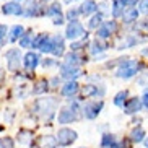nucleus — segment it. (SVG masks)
<instances>
[{
	"label": "nucleus",
	"instance_id": "f257e3e1",
	"mask_svg": "<svg viewBox=\"0 0 148 148\" xmlns=\"http://www.w3.org/2000/svg\"><path fill=\"white\" fill-rule=\"evenodd\" d=\"M143 69V65L140 64V62H135V60H125L122 62L121 67L117 69V72H116V75H117L119 78H132V77H135V75L138 73L140 70Z\"/></svg>",
	"mask_w": 148,
	"mask_h": 148
},
{
	"label": "nucleus",
	"instance_id": "f03ea898",
	"mask_svg": "<svg viewBox=\"0 0 148 148\" xmlns=\"http://www.w3.org/2000/svg\"><path fill=\"white\" fill-rule=\"evenodd\" d=\"M77 138H78V134L75 130H72L69 127H62V129H59V132H57L56 142H57V145H60V147H70Z\"/></svg>",
	"mask_w": 148,
	"mask_h": 148
},
{
	"label": "nucleus",
	"instance_id": "7ed1b4c3",
	"mask_svg": "<svg viewBox=\"0 0 148 148\" xmlns=\"http://www.w3.org/2000/svg\"><path fill=\"white\" fill-rule=\"evenodd\" d=\"M78 119V111H77V106H70V108H62L59 111V116H57V121L59 124H72L73 121Z\"/></svg>",
	"mask_w": 148,
	"mask_h": 148
},
{
	"label": "nucleus",
	"instance_id": "20e7f679",
	"mask_svg": "<svg viewBox=\"0 0 148 148\" xmlns=\"http://www.w3.org/2000/svg\"><path fill=\"white\" fill-rule=\"evenodd\" d=\"M5 59H7V69L10 72H16L20 69V60H21V54L18 49H8L5 52Z\"/></svg>",
	"mask_w": 148,
	"mask_h": 148
},
{
	"label": "nucleus",
	"instance_id": "39448f33",
	"mask_svg": "<svg viewBox=\"0 0 148 148\" xmlns=\"http://www.w3.org/2000/svg\"><path fill=\"white\" fill-rule=\"evenodd\" d=\"M82 36H86V33H85V28H83L77 20L72 21L69 26H67V31H65V38L67 39L75 41V39H78V38H82Z\"/></svg>",
	"mask_w": 148,
	"mask_h": 148
},
{
	"label": "nucleus",
	"instance_id": "423d86ee",
	"mask_svg": "<svg viewBox=\"0 0 148 148\" xmlns=\"http://www.w3.org/2000/svg\"><path fill=\"white\" fill-rule=\"evenodd\" d=\"M104 103L103 101H91V103H86L85 108H83V114L86 119H96L99 116L101 109H103Z\"/></svg>",
	"mask_w": 148,
	"mask_h": 148
},
{
	"label": "nucleus",
	"instance_id": "0eeeda50",
	"mask_svg": "<svg viewBox=\"0 0 148 148\" xmlns=\"http://www.w3.org/2000/svg\"><path fill=\"white\" fill-rule=\"evenodd\" d=\"M142 106L143 104H142L140 98H130V99H127L125 103H124L122 109H124V112L125 114H137V112H140Z\"/></svg>",
	"mask_w": 148,
	"mask_h": 148
},
{
	"label": "nucleus",
	"instance_id": "6e6552de",
	"mask_svg": "<svg viewBox=\"0 0 148 148\" xmlns=\"http://www.w3.org/2000/svg\"><path fill=\"white\" fill-rule=\"evenodd\" d=\"M80 75H82V72H80L78 67H72V65H64L60 67V77L65 80H75L78 78Z\"/></svg>",
	"mask_w": 148,
	"mask_h": 148
},
{
	"label": "nucleus",
	"instance_id": "1a4fd4ad",
	"mask_svg": "<svg viewBox=\"0 0 148 148\" xmlns=\"http://www.w3.org/2000/svg\"><path fill=\"white\" fill-rule=\"evenodd\" d=\"M51 41H52V52L54 56H64V51H65V42H64V38L62 36H52L51 38Z\"/></svg>",
	"mask_w": 148,
	"mask_h": 148
},
{
	"label": "nucleus",
	"instance_id": "9d476101",
	"mask_svg": "<svg viewBox=\"0 0 148 148\" xmlns=\"http://www.w3.org/2000/svg\"><path fill=\"white\" fill-rule=\"evenodd\" d=\"M96 29H98V36H99V38H103V39H106V38H109L114 31L117 29V25H116L114 21H109V23L101 25V26L96 28Z\"/></svg>",
	"mask_w": 148,
	"mask_h": 148
},
{
	"label": "nucleus",
	"instance_id": "9b49d317",
	"mask_svg": "<svg viewBox=\"0 0 148 148\" xmlns=\"http://www.w3.org/2000/svg\"><path fill=\"white\" fill-rule=\"evenodd\" d=\"M78 90H80V85L75 80H69V82L62 86V96H73V95H77L78 93Z\"/></svg>",
	"mask_w": 148,
	"mask_h": 148
},
{
	"label": "nucleus",
	"instance_id": "f8f14e48",
	"mask_svg": "<svg viewBox=\"0 0 148 148\" xmlns=\"http://www.w3.org/2000/svg\"><path fill=\"white\" fill-rule=\"evenodd\" d=\"M23 64H25V67L28 70H34L36 67L39 65V56L36 52H28L25 56V59H23Z\"/></svg>",
	"mask_w": 148,
	"mask_h": 148
},
{
	"label": "nucleus",
	"instance_id": "ddd939ff",
	"mask_svg": "<svg viewBox=\"0 0 148 148\" xmlns=\"http://www.w3.org/2000/svg\"><path fill=\"white\" fill-rule=\"evenodd\" d=\"M2 12L5 15H21L23 13V7L16 2H8L2 7Z\"/></svg>",
	"mask_w": 148,
	"mask_h": 148
},
{
	"label": "nucleus",
	"instance_id": "4468645a",
	"mask_svg": "<svg viewBox=\"0 0 148 148\" xmlns=\"http://www.w3.org/2000/svg\"><path fill=\"white\" fill-rule=\"evenodd\" d=\"M96 10H98V3L93 2V0H85L80 7V13L82 15H91L95 13Z\"/></svg>",
	"mask_w": 148,
	"mask_h": 148
},
{
	"label": "nucleus",
	"instance_id": "2eb2a0df",
	"mask_svg": "<svg viewBox=\"0 0 148 148\" xmlns=\"http://www.w3.org/2000/svg\"><path fill=\"white\" fill-rule=\"evenodd\" d=\"M138 18V10L134 8V7H127V10L122 12V20L125 23H132Z\"/></svg>",
	"mask_w": 148,
	"mask_h": 148
},
{
	"label": "nucleus",
	"instance_id": "dca6fc26",
	"mask_svg": "<svg viewBox=\"0 0 148 148\" xmlns=\"http://www.w3.org/2000/svg\"><path fill=\"white\" fill-rule=\"evenodd\" d=\"M145 137H147V134H145V130L142 129V127H135L134 130L130 132V140L134 142V143H140V142H143Z\"/></svg>",
	"mask_w": 148,
	"mask_h": 148
},
{
	"label": "nucleus",
	"instance_id": "f3484780",
	"mask_svg": "<svg viewBox=\"0 0 148 148\" xmlns=\"http://www.w3.org/2000/svg\"><path fill=\"white\" fill-rule=\"evenodd\" d=\"M23 31H25V28H23L21 25H15V26L10 29L8 41H10V42H15V41H18V39H20V36L23 34Z\"/></svg>",
	"mask_w": 148,
	"mask_h": 148
},
{
	"label": "nucleus",
	"instance_id": "a211bd4d",
	"mask_svg": "<svg viewBox=\"0 0 148 148\" xmlns=\"http://www.w3.org/2000/svg\"><path fill=\"white\" fill-rule=\"evenodd\" d=\"M127 98H129V91H127V90L117 93V95H116V98H114V104L117 106V108H122V106H124V103L127 101Z\"/></svg>",
	"mask_w": 148,
	"mask_h": 148
},
{
	"label": "nucleus",
	"instance_id": "6ab92c4d",
	"mask_svg": "<svg viewBox=\"0 0 148 148\" xmlns=\"http://www.w3.org/2000/svg\"><path fill=\"white\" fill-rule=\"evenodd\" d=\"M47 88H49V82L41 80V82H38L36 83V86L33 88V93H34V95H42V93L47 91Z\"/></svg>",
	"mask_w": 148,
	"mask_h": 148
},
{
	"label": "nucleus",
	"instance_id": "aec40b11",
	"mask_svg": "<svg viewBox=\"0 0 148 148\" xmlns=\"http://www.w3.org/2000/svg\"><path fill=\"white\" fill-rule=\"evenodd\" d=\"M49 38V34H46V33H42V34H38L36 38H33V41H31V47L33 49H39L41 46H42V42Z\"/></svg>",
	"mask_w": 148,
	"mask_h": 148
},
{
	"label": "nucleus",
	"instance_id": "412c9836",
	"mask_svg": "<svg viewBox=\"0 0 148 148\" xmlns=\"http://www.w3.org/2000/svg\"><path fill=\"white\" fill-rule=\"evenodd\" d=\"M80 57L77 52H70L65 56V65H72V67H78L80 60H78Z\"/></svg>",
	"mask_w": 148,
	"mask_h": 148
},
{
	"label": "nucleus",
	"instance_id": "4be33fe9",
	"mask_svg": "<svg viewBox=\"0 0 148 148\" xmlns=\"http://www.w3.org/2000/svg\"><path fill=\"white\" fill-rule=\"evenodd\" d=\"M41 12H39V7L36 5V2H29V5L26 7V12H25V15L26 16H38Z\"/></svg>",
	"mask_w": 148,
	"mask_h": 148
},
{
	"label": "nucleus",
	"instance_id": "5701e85b",
	"mask_svg": "<svg viewBox=\"0 0 148 148\" xmlns=\"http://www.w3.org/2000/svg\"><path fill=\"white\" fill-rule=\"evenodd\" d=\"M20 47H31V41H33V36L29 33H23L20 36Z\"/></svg>",
	"mask_w": 148,
	"mask_h": 148
},
{
	"label": "nucleus",
	"instance_id": "b1692460",
	"mask_svg": "<svg viewBox=\"0 0 148 148\" xmlns=\"http://www.w3.org/2000/svg\"><path fill=\"white\" fill-rule=\"evenodd\" d=\"M116 142V137L112 134H106L103 135V138H101V147L103 148H111V145Z\"/></svg>",
	"mask_w": 148,
	"mask_h": 148
},
{
	"label": "nucleus",
	"instance_id": "393cba45",
	"mask_svg": "<svg viewBox=\"0 0 148 148\" xmlns=\"http://www.w3.org/2000/svg\"><path fill=\"white\" fill-rule=\"evenodd\" d=\"M60 12H62L60 5H59V3H52L47 10H46V15H47V16H59Z\"/></svg>",
	"mask_w": 148,
	"mask_h": 148
},
{
	"label": "nucleus",
	"instance_id": "a878e982",
	"mask_svg": "<svg viewBox=\"0 0 148 148\" xmlns=\"http://www.w3.org/2000/svg\"><path fill=\"white\" fill-rule=\"evenodd\" d=\"M101 23H103V15L98 13V15H95V16L90 20L88 26L91 28V29H96V28H99V26H101Z\"/></svg>",
	"mask_w": 148,
	"mask_h": 148
},
{
	"label": "nucleus",
	"instance_id": "bb28decb",
	"mask_svg": "<svg viewBox=\"0 0 148 148\" xmlns=\"http://www.w3.org/2000/svg\"><path fill=\"white\" fill-rule=\"evenodd\" d=\"M108 49V46L106 44H103V42H99V41H95V42L91 44V54H99V52H103V51H106Z\"/></svg>",
	"mask_w": 148,
	"mask_h": 148
},
{
	"label": "nucleus",
	"instance_id": "cd10ccee",
	"mask_svg": "<svg viewBox=\"0 0 148 148\" xmlns=\"http://www.w3.org/2000/svg\"><path fill=\"white\" fill-rule=\"evenodd\" d=\"M83 95L85 96H98V86L95 85H86L83 88Z\"/></svg>",
	"mask_w": 148,
	"mask_h": 148
},
{
	"label": "nucleus",
	"instance_id": "c85d7f7f",
	"mask_svg": "<svg viewBox=\"0 0 148 148\" xmlns=\"http://www.w3.org/2000/svg\"><path fill=\"white\" fill-rule=\"evenodd\" d=\"M0 148H15L13 140L10 138V137H2L0 138Z\"/></svg>",
	"mask_w": 148,
	"mask_h": 148
},
{
	"label": "nucleus",
	"instance_id": "c756f323",
	"mask_svg": "<svg viewBox=\"0 0 148 148\" xmlns=\"http://www.w3.org/2000/svg\"><path fill=\"white\" fill-rule=\"evenodd\" d=\"M122 8H124V5L121 3V0H114L112 3V16H119L122 12Z\"/></svg>",
	"mask_w": 148,
	"mask_h": 148
},
{
	"label": "nucleus",
	"instance_id": "7c9ffc66",
	"mask_svg": "<svg viewBox=\"0 0 148 148\" xmlns=\"http://www.w3.org/2000/svg\"><path fill=\"white\" fill-rule=\"evenodd\" d=\"M28 135H31L29 132H26V130H21L20 134H18V140H20L21 143H28V138H29Z\"/></svg>",
	"mask_w": 148,
	"mask_h": 148
},
{
	"label": "nucleus",
	"instance_id": "2f4dec72",
	"mask_svg": "<svg viewBox=\"0 0 148 148\" xmlns=\"http://www.w3.org/2000/svg\"><path fill=\"white\" fill-rule=\"evenodd\" d=\"M138 13H145V15H148V0H140Z\"/></svg>",
	"mask_w": 148,
	"mask_h": 148
},
{
	"label": "nucleus",
	"instance_id": "473e14b6",
	"mask_svg": "<svg viewBox=\"0 0 148 148\" xmlns=\"http://www.w3.org/2000/svg\"><path fill=\"white\" fill-rule=\"evenodd\" d=\"M78 13H80V10H70L69 12V15H67V18H69L70 21H72V20H77V16H78Z\"/></svg>",
	"mask_w": 148,
	"mask_h": 148
},
{
	"label": "nucleus",
	"instance_id": "72a5a7b5",
	"mask_svg": "<svg viewBox=\"0 0 148 148\" xmlns=\"http://www.w3.org/2000/svg\"><path fill=\"white\" fill-rule=\"evenodd\" d=\"M85 46V41H80V42H72V51H78Z\"/></svg>",
	"mask_w": 148,
	"mask_h": 148
},
{
	"label": "nucleus",
	"instance_id": "f704fd0d",
	"mask_svg": "<svg viewBox=\"0 0 148 148\" xmlns=\"http://www.w3.org/2000/svg\"><path fill=\"white\" fill-rule=\"evenodd\" d=\"M137 2H138V0H121V3L124 5V7H134Z\"/></svg>",
	"mask_w": 148,
	"mask_h": 148
},
{
	"label": "nucleus",
	"instance_id": "c9c22d12",
	"mask_svg": "<svg viewBox=\"0 0 148 148\" xmlns=\"http://www.w3.org/2000/svg\"><path fill=\"white\" fill-rule=\"evenodd\" d=\"M5 36H7V26L5 25H0V41L3 39Z\"/></svg>",
	"mask_w": 148,
	"mask_h": 148
},
{
	"label": "nucleus",
	"instance_id": "e433bc0d",
	"mask_svg": "<svg viewBox=\"0 0 148 148\" xmlns=\"http://www.w3.org/2000/svg\"><path fill=\"white\" fill-rule=\"evenodd\" d=\"M142 104H143L145 108L148 109V90L143 93V98H142Z\"/></svg>",
	"mask_w": 148,
	"mask_h": 148
},
{
	"label": "nucleus",
	"instance_id": "4c0bfd02",
	"mask_svg": "<svg viewBox=\"0 0 148 148\" xmlns=\"http://www.w3.org/2000/svg\"><path fill=\"white\" fill-rule=\"evenodd\" d=\"M64 23V18H62V15H59V16H54V25H62Z\"/></svg>",
	"mask_w": 148,
	"mask_h": 148
},
{
	"label": "nucleus",
	"instance_id": "58836bf2",
	"mask_svg": "<svg viewBox=\"0 0 148 148\" xmlns=\"http://www.w3.org/2000/svg\"><path fill=\"white\" fill-rule=\"evenodd\" d=\"M54 64H56V62L51 60V59H46V60L42 62V65H44V67H51V65H54Z\"/></svg>",
	"mask_w": 148,
	"mask_h": 148
},
{
	"label": "nucleus",
	"instance_id": "ea45409f",
	"mask_svg": "<svg viewBox=\"0 0 148 148\" xmlns=\"http://www.w3.org/2000/svg\"><path fill=\"white\" fill-rule=\"evenodd\" d=\"M145 147L148 148V137H147V138H145Z\"/></svg>",
	"mask_w": 148,
	"mask_h": 148
},
{
	"label": "nucleus",
	"instance_id": "a19ab883",
	"mask_svg": "<svg viewBox=\"0 0 148 148\" xmlns=\"http://www.w3.org/2000/svg\"><path fill=\"white\" fill-rule=\"evenodd\" d=\"M42 2H49V0H42Z\"/></svg>",
	"mask_w": 148,
	"mask_h": 148
}]
</instances>
